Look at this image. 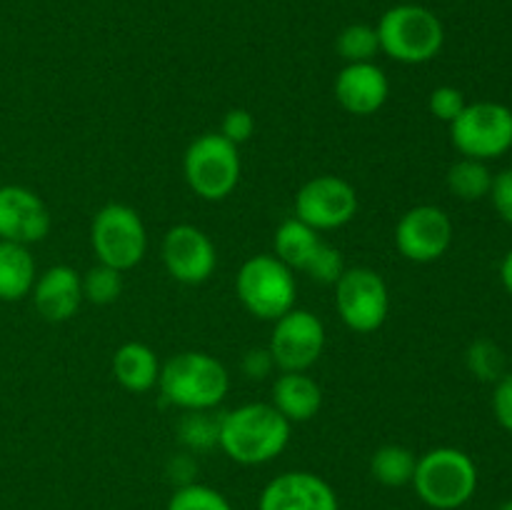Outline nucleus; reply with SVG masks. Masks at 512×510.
<instances>
[{"instance_id": "obj_3", "label": "nucleus", "mask_w": 512, "mask_h": 510, "mask_svg": "<svg viewBox=\"0 0 512 510\" xmlns=\"http://www.w3.org/2000/svg\"><path fill=\"white\" fill-rule=\"evenodd\" d=\"M410 485L428 508L458 510L478 490V468L468 453L445 445L420 455Z\"/></svg>"}, {"instance_id": "obj_22", "label": "nucleus", "mask_w": 512, "mask_h": 510, "mask_svg": "<svg viewBox=\"0 0 512 510\" xmlns=\"http://www.w3.org/2000/svg\"><path fill=\"white\" fill-rule=\"evenodd\" d=\"M418 455L398 443L380 445L370 458V475L385 488H403L413 483Z\"/></svg>"}, {"instance_id": "obj_19", "label": "nucleus", "mask_w": 512, "mask_h": 510, "mask_svg": "<svg viewBox=\"0 0 512 510\" xmlns=\"http://www.w3.org/2000/svg\"><path fill=\"white\" fill-rule=\"evenodd\" d=\"M160 360L150 345L128 340L113 353V375L128 393H148L158 385Z\"/></svg>"}, {"instance_id": "obj_1", "label": "nucleus", "mask_w": 512, "mask_h": 510, "mask_svg": "<svg viewBox=\"0 0 512 510\" xmlns=\"http://www.w3.org/2000/svg\"><path fill=\"white\" fill-rule=\"evenodd\" d=\"M293 423L273 403H243L218 420V445L233 463L265 465L290 443Z\"/></svg>"}, {"instance_id": "obj_33", "label": "nucleus", "mask_w": 512, "mask_h": 510, "mask_svg": "<svg viewBox=\"0 0 512 510\" xmlns=\"http://www.w3.org/2000/svg\"><path fill=\"white\" fill-rule=\"evenodd\" d=\"M493 413L500 428L512 433V375H503L495 385L493 393Z\"/></svg>"}, {"instance_id": "obj_34", "label": "nucleus", "mask_w": 512, "mask_h": 510, "mask_svg": "<svg viewBox=\"0 0 512 510\" xmlns=\"http://www.w3.org/2000/svg\"><path fill=\"white\" fill-rule=\"evenodd\" d=\"M275 363L273 355H270L268 348H253L245 353L243 358V373L253 380H263L273 373Z\"/></svg>"}, {"instance_id": "obj_4", "label": "nucleus", "mask_w": 512, "mask_h": 510, "mask_svg": "<svg viewBox=\"0 0 512 510\" xmlns=\"http://www.w3.org/2000/svg\"><path fill=\"white\" fill-rule=\"evenodd\" d=\"M375 30L380 50L403 65L428 63L445 43V28L438 15L415 3H400L385 10Z\"/></svg>"}, {"instance_id": "obj_9", "label": "nucleus", "mask_w": 512, "mask_h": 510, "mask_svg": "<svg viewBox=\"0 0 512 510\" xmlns=\"http://www.w3.org/2000/svg\"><path fill=\"white\" fill-rule=\"evenodd\" d=\"M450 140L463 158H500L512 148V110L493 100L468 103L450 123Z\"/></svg>"}, {"instance_id": "obj_15", "label": "nucleus", "mask_w": 512, "mask_h": 510, "mask_svg": "<svg viewBox=\"0 0 512 510\" xmlns=\"http://www.w3.org/2000/svg\"><path fill=\"white\" fill-rule=\"evenodd\" d=\"M258 510H340L333 485L310 470H288L268 480Z\"/></svg>"}, {"instance_id": "obj_2", "label": "nucleus", "mask_w": 512, "mask_h": 510, "mask_svg": "<svg viewBox=\"0 0 512 510\" xmlns=\"http://www.w3.org/2000/svg\"><path fill=\"white\" fill-rule=\"evenodd\" d=\"M158 388L160 395L175 408L208 413L228 395L230 373L215 355L203 350H183L160 365Z\"/></svg>"}, {"instance_id": "obj_16", "label": "nucleus", "mask_w": 512, "mask_h": 510, "mask_svg": "<svg viewBox=\"0 0 512 510\" xmlns=\"http://www.w3.org/2000/svg\"><path fill=\"white\" fill-rule=\"evenodd\" d=\"M333 93L345 113L368 118L388 103L390 80L385 70L373 60L370 63H345V68L335 75Z\"/></svg>"}, {"instance_id": "obj_6", "label": "nucleus", "mask_w": 512, "mask_h": 510, "mask_svg": "<svg viewBox=\"0 0 512 510\" xmlns=\"http://www.w3.org/2000/svg\"><path fill=\"white\" fill-rule=\"evenodd\" d=\"M243 163L238 145L225 140L220 133H203L188 145L183 155V175L188 188L198 198L218 203L233 195L238 188Z\"/></svg>"}, {"instance_id": "obj_24", "label": "nucleus", "mask_w": 512, "mask_h": 510, "mask_svg": "<svg viewBox=\"0 0 512 510\" xmlns=\"http://www.w3.org/2000/svg\"><path fill=\"white\" fill-rule=\"evenodd\" d=\"M335 50L345 63H370L380 50L378 30L368 23H350L335 38Z\"/></svg>"}, {"instance_id": "obj_21", "label": "nucleus", "mask_w": 512, "mask_h": 510, "mask_svg": "<svg viewBox=\"0 0 512 510\" xmlns=\"http://www.w3.org/2000/svg\"><path fill=\"white\" fill-rule=\"evenodd\" d=\"M38 278V265L28 245L0 240V300L18 303L28 298Z\"/></svg>"}, {"instance_id": "obj_17", "label": "nucleus", "mask_w": 512, "mask_h": 510, "mask_svg": "<svg viewBox=\"0 0 512 510\" xmlns=\"http://www.w3.org/2000/svg\"><path fill=\"white\" fill-rule=\"evenodd\" d=\"M30 298L40 318L48 323H65L83 305V280L70 265H50L38 273Z\"/></svg>"}, {"instance_id": "obj_26", "label": "nucleus", "mask_w": 512, "mask_h": 510, "mask_svg": "<svg viewBox=\"0 0 512 510\" xmlns=\"http://www.w3.org/2000/svg\"><path fill=\"white\" fill-rule=\"evenodd\" d=\"M165 510H233V505L220 490L193 480V483H183L170 495Z\"/></svg>"}, {"instance_id": "obj_23", "label": "nucleus", "mask_w": 512, "mask_h": 510, "mask_svg": "<svg viewBox=\"0 0 512 510\" xmlns=\"http://www.w3.org/2000/svg\"><path fill=\"white\" fill-rule=\"evenodd\" d=\"M490 185H493V173L488 170L485 160L460 158L458 163L450 165L448 188L455 198L473 203V200L490 195Z\"/></svg>"}, {"instance_id": "obj_12", "label": "nucleus", "mask_w": 512, "mask_h": 510, "mask_svg": "<svg viewBox=\"0 0 512 510\" xmlns=\"http://www.w3.org/2000/svg\"><path fill=\"white\" fill-rule=\"evenodd\" d=\"M453 243V220L438 205H415L395 225V248L405 260L433 263Z\"/></svg>"}, {"instance_id": "obj_10", "label": "nucleus", "mask_w": 512, "mask_h": 510, "mask_svg": "<svg viewBox=\"0 0 512 510\" xmlns=\"http://www.w3.org/2000/svg\"><path fill=\"white\" fill-rule=\"evenodd\" d=\"M273 363L280 373H308L325 350V325L313 310L295 305L278 320L268 343Z\"/></svg>"}, {"instance_id": "obj_30", "label": "nucleus", "mask_w": 512, "mask_h": 510, "mask_svg": "<svg viewBox=\"0 0 512 510\" xmlns=\"http://www.w3.org/2000/svg\"><path fill=\"white\" fill-rule=\"evenodd\" d=\"M465 95L463 90L453 88V85H440L430 93L428 108L433 113V118L443 120V123H453L460 113L465 110Z\"/></svg>"}, {"instance_id": "obj_18", "label": "nucleus", "mask_w": 512, "mask_h": 510, "mask_svg": "<svg viewBox=\"0 0 512 510\" xmlns=\"http://www.w3.org/2000/svg\"><path fill=\"white\" fill-rule=\"evenodd\" d=\"M270 403L288 423H308L323 408V388L308 373H280L270 390Z\"/></svg>"}, {"instance_id": "obj_14", "label": "nucleus", "mask_w": 512, "mask_h": 510, "mask_svg": "<svg viewBox=\"0 0 512 510\" xmlns=\"http://www.w3.org/2000/svg\"><path fill=\"white\" fill-rule=\"evenodd\" d=\"M53 215L35 190L25 185H0V240L33 245L48 238Z\"/></svg>"}, {"instance_id": "obj_31", "label": "nucleus", "mask_w": 512, "mask_h": 510, "mask_svg": "<svg viewBox=\"0 0 512 510\" xmlns=\"http://www.w3.org/2000/svg\"><path fill=\"white\" fill-rule=\"evenodd\" d=\"M255 133V118L250 110L245 108H233L225 113L223 123H220V135H223L225 140H230L233 145H243L248 143L250 138H253Z\"/></svg>"}, {"instance_id": "obj_29", "label": "nucleus", "mask_w": 512, "mask_h": 510, "mask_svg": "<svg viewBox=\"0 0 512 510\" xmlns=\"http://www.w3.org/2000/svg\"><path fill=\"white\" fill-rule=\"evenodd\" d=\"M345 270V260H343V253H340L335 245L330 243H323V248H320V253L315 255V260L310 263L308 268V278L315 280V283H323V285H335L338 283V278L343 275Z\"/></svg>"}, {"instance_id": "obj_8", "label": "nucleus", "mask_w": 512, "mask_h": 510, "mask_svg": "<svg viewBox=\"0 0 512 510\" xmlns=\"http://www.w3.org/2000/svg\"><path fill=\"white\" fill-rule=\"evenodd\" d=\"M335 310L353 333H375L390 315V290L373 268H345L335 283Z\"/></svg>"}, {"instance_id": "obj_20", "label": "nucleus", "mask_w": 512, "mask_h": 510, "mask_svg": "<svg viewBox=\"0 0 512 510\" xmlns=\"http://www.w3.org/2000/svg\"><path fill=\"white\" fill-rule=\"evenodd\" d=\"M323 235L315 228L305 225L303 220L293 218L283 220L275 230L273 238V255L283 260L293 273H308L310 263L323 248Z\"/></svg>"}, {"instance_id": "obj_36", "label": "nucleus", "mask_w": 512, "mask_h": 510, "mask_svg": "<svg viewBox=\"0 0 512 510\" xmlns=\"http://www.w3.org/2000/svg\"><path fill=\"white\" fill-rule=\"evenodd\" d=\"M498 510H512V498L510 500H505V503L503 505H500V508Z\"/></svg>"}, {"instance_id": "obj_27", "label": "nucleus", "mask_w": 512, "mask_h": 510, "mask_svg": "<svg viewBox=\"0 0 512 510\" xmlns=\"http://www.w3.org/2000/svg\"><path fill=\"white\" fill-rule=\"evenodd\" d=\"M503 353L490 340H478L468 350V365L480 380H500L503 378Z\"/></svg>"}, {"instance_id": "obj_5", "label": "nucleus", "mask_w": 512, "mask_h": 510, "mask_svg": "<svg viewBox=\"0 0 512 510\" xmlns=\"http://www.w3.org/2000/svg\"><path fill=\"white\" fill-rule=\"evenodd\" d=\"M235 293L253 318L273 323L295 308L298 280L283 260L273 253H260L240 265L235 275Z\"/></svg>"}, {"instance_id": "obj_28", "label": "nucleus", "mask_w": 512, "mask_h": 510, "mask_svg": "<svg viewBox=\"0 0 512 510\" xmlns=\"http://www.w3.org/2000/svg\"><path fill=\"white\" fill-rule=\"evenodd\" d=\"M180 438H183L185 445L195 450L218 445V420L213 423L205 413H188V418L180 423Z\"/></svg>"}, {"instance_id": "obj_13", "label": "nucleus", "mask_w": 512, "mask_h": 510, "mask_svg": "<svg viewBox=\"0 0 512 510\" xmlns=\"http://www.w3.org/2000/svg\"><path fill=\"white\" fill-rule=\"evenodd\" d=\"M163 265L173 280L183 285H200L218 268V250L203 228L178 223L163 238Z\"/></svg>"}, {"instance_id": "obj_25", "label": "nucleus", "mask_w": 512, "mask_h": 510, "mask_svg": "<svg viewBox=\"0 0 512 510\" xmlns=\"http://www.w3.org/2000/svg\"><path fill=\"white\" fill-rule=\"evenodd\" d=\"M83 280V300L93 305H110L123 293V273L110 265L95 263L80 275Z\"/></svg>"}, {"instance_id": "obj_11", "label": "nucleus", "mask_w": 512, "mask_h": 510, "mask_svg": "<svg viewBox=\"0 0 512 510\" xmlns=\"http://www.w3.org/2000/svg\"><path fill=\"white\" fill-rule=\"evenodd\" d=\"M358 190L340 175H315L295 193V218L318 233L338 230L358 215Z\"/></svg>"}, {"instance_id": "obj_32", "label": "nucleus", "mask_w": 512, "mask_h": 510, "mask_svg": "<svg viewBox=\"0 0 512 510\" xmlns=\"http://www.w3.org/2000/svg\"><path fill=\"white\" fill-rule=\"evenodd\" d=\"M490 198H493L495 210L505 223L512 225V168L503 173L493 175V185H490Z\"/></svg>"}, {"instance_id": "obj_35", "label": "nucleus", "mask_w": 512, "mask_h": 510, "mask_svg": "<svg viewBox=\"0 0 512 510\" xmlns=\"http://www.w3.org/2000/svg\"><path fill=\"white\" fill-rule=\"evenodd\" d=\"M500 278H503V285L505 290L512 295V250L508 255H505L503 265H500Z\"/></svg>"}, {"instance_id": "obj_7", "label": "nucleus", "mask_w": 512, "mask_h": 510, "mask_svg": "<svg viewBox=\"0 0 512 510\" xmlns=\"http://www.w3.org/2000/svg\"><path fill=\"white\" fill-rule=\"evenodd\" d=\"M90 248L98 263L133 270L148 253V230L135 208L125 203H105L90 223Z\"/></svg>"}]
</instances>
